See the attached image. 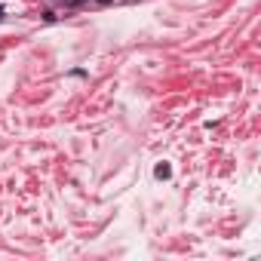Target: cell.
<instances>
[{"label": "cell", "mask_w": 261, "mask_h": 261, "mask_svg": "<svg viewBox=\"0 0 261 261\" xmlns=\"http://www.w3.org/2000/svg\"><path fill=\"white\" fill-rule=\"evenodd\" d=\"M95 4H98V7H111V4H114V0H95Z\"/></svg>", "instance_id": "3957f363"}, {"label": "cell", "mask_w": 261, "mask_h": 261, "mask_svg": "<svg viewBox=\"0 0 261 261\" xmlns=\"http://www.w3.org/2000/svg\"><path fill=\"white\" fill-rule=\"evenodd\" d=\"M59 4H65V7H83L86 0H59Z\"/></svg>", "instance_id": "7a4b0ae2"}, {"label": "cell", "mask_w": 261, "mask_h": 261, "mask_svg": "<svg viewBox=\"0 0 261 261\" xmlns=\"http://www.w3.org/2000/svg\"><path fill=\"white\" fill-rule=\"evenodd\" d=\"M169 175H172V169H169L166 163H160V166H157V178H169Z\"/></svg>", "instance_id": "6da1fadb"}]
</instances>
